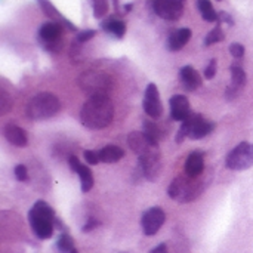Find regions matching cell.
Returning <instances> with one entry per match:
<instances>
[{"mask_svg":"<svg viewBox=\"0 0 253 253\" xmlns=\"http://www.w3.org/2000/svg\"><path fill=\"white\" fill-rule=\"evenodd\" d=\"M114 119V104L107 95L90 96L80 110V123L90 130L108 127Z\"/></svg>","mask_w":253,"mask_h":253,"instance_id":"obj_1","label":"cell"},{"mask_svg":"<svg viewBox=\"0 0 253 253\" xmlns=\"http://www.w3.org/2000/svg\"><path fill=\"white\" fill-rule=\"evenodd\" d=\"M28 221L33 233L40 240H47L53 236L55 230V211L43 200L34 203L31 211L28 212Z\"/></svg>","mask_w":253,"mask_h":253,"instance_id":"obj_2","label":"cell"},{"mask_svg":"<svg viewBox=\"0 0 253 253\" xmlns=\"http://www.w3.org/2000/svg\"><path fill=\"white\" fill-rule=\"evenodd\" d=\"M61 110V101L52 92H40L27 104V117L34 122L46 120L56 116Z\"/></svg>","mask_w":253,"mask_h":253,"instance_id":"obj_3","label":"cell"},{"mask_svg":"<svg viewBox=\"0 0 253 253\" xmlns=\"http://www.w3.org/2000/svg\"><path fill=\"white\" fill-rule=\"evenodd\" d=\"M79 87L90 96H98V95H110V92L114 87V80L113 77L105 73V71H98V70H89L84 71L79 76L77 79Z\"/></svg>","mask_w":253,"mask_h":253,"instance_id":"obj_4","label":"cell"},{"mask_svg":"<svg viewBox=\"0 0 253 253\" xmlns=\"http://www.w3.org/2000/svg\"><path fill=\"white\" fill-rule=\"evenodd\" d=\"M203 193V184L200 178H191L188 175H179L173 178L168 188V194L170 199L179 203H191Z\"/></svg>","mask_w":253,"mask_h":253,"instance_id":"obj_5","label":"cell"},{"mask_svg":"<svg viewBox=\"0 0 253 253\" xmlns=\"http://www.w3.org/2000/svg\"><path fill=\"white\" fill-rule=\"evenodd\" d=\"M215 129V123L206 120L202 114H191L185 122L181 123V127L175 136L176 144H182L185 138L202 139L208 136Z\"/></svg>","mask_w":253,"mask_h":253,"instance_id":"obj_6","label":"cell"},{"mask_svg":"<svg viewBox=\"0 0 253 253\" xmlns=\"http://www.w3.org/2000/svg\"><path fill=\"white\" fill-rule=\"evenodd\" d=\"M62 33L64 25L55 21L44 22L37 33V39L40 44L49 52H58L62 47Z\"/></svg>","mask_w":253,"mask_h":253,"instance_id":"obj_7","label":"cell"},{"mask_svg":"<svg viewBox=\"0 0 253 253\" xmlns=\"http://www.w3.org/2000/svg\"><path fill=\"white\" fill-rule=\"evenodd\" d=\"M225 166L230 170H248L253 166V144L251 142H240L237 147H234L225 160Z\"/></svg>","mask_w":253,"mask_h":253,"instance_id":"obj_8","label":"cell"},{"mask_svg":"<svg viewBox=\"0 0 253 253\" xmlns=\"http://www.w3.org/2000/svg\"><path fill=\"white\" fill-rule=\"evenodd\" d=\"M138 166L144 178H147L148 181H156L162 170V154L159 145L151 147L147 153L139 156Z\"/></svg>","mask_w":253,"mask_h":253,"instance_id":"obj_9","label":"cell"},{"mask_svg":"<svg viewBox=\"0 0 253 253\" xmlns=\"http://www.w3.org/2000/svg\"><path fill=\"white\" fill-rule=\"evenodd\" d=\"M185 0H151L153 10L166 21H178L184 13Z\"/></svg>","mask_w":253,"mask_h":253,"instance_id":"obj_10","label":"cell"},{"mask_svg":"<svg viewBox=\"0 0 253 253\" xmlns=\"http://www.w3.org/2000/svg\"><path fill=\"white\" fill-rule=\"evenodd\" d=\"M142 107H144L145 114L153 120H157L163 116V104L160 99V92L154 83H150L147 86L145 93H144Z\"/></svg>","mask_w":253,"mask_h":253,"instance_id":"obj_11","label":"cell"},{"mask_svg":"<svg viewBox=\"0 0 253 253\" xmlns=\"http://www.w3.org/2000/svg\"><path fill=\"white\" fill-rule=\"evenodd\" d=\"M165 219H166V213L162 208L156 206V208L148 209L141 218V227H142L144 234L148 237L156 236L163 227Z\"/></svg>","mask_w":253,"mask_h":253,"instance_id":"obj_12","label":"cell"},{"mask_svg":"<svg viewBox=\"0 0 253 253\" xmlns=\"http://www.w3.org/2000/svg\"><path fill=\"white\" fill-rule=\"evenodd\" d=\"M230 71H231V83L225 89V98L228 101H234L242 95V92L246 86L248 77H246V71L237 64H233Z\"/></svg>","mask_w":253,"mask_h":253,"instance_id":"obj_13","label":"cell"},{"mask_svg":"<svg viewBox=\"0 0 253 253\" xmlns=\"http://www.w3.org/2000/svg\"><path fill=\"white\" fill-rule=\"evenodd\" d=\"M68 165H70V169L79 175L82 191L83 193H89L92 190V187H93V173H92V170L86 165H83L79 160V157L74 156V154H71L68 157Z\"/></svg>","mask_w":253,"mask_h":253,"instance_id":"obj_14","label":"cell"},{"mask_svg":"<svg viewBox=\"0 0 253 253\" xmlns=\"http://www.w3.org/2000/svg\"><path fill=\"white\" fill-rule=\"evenodd\" d=\"M169 107H170V117L175 122L182 123L193 114L190 101L185 95H173L169 99Z\"/></svg>","mask_w":253,"mask_h":253,"instance_id":"obj_15","label":"cell"},{"mask_svg":"<svg viewBox=\"0 0 253 253\" xmlns=\"http://www.w3.org/2000/svg\"><path fill=\"white\" fill-rule=\"evenodd\" d=\"M3 136L4 139L13 145V147H19V148H24L28 145V135L27 132L19 127L18 125H13V123H7L4 125L3 127Z\"/></svg>","mask_w":253,"mask_h":253,"instance_id":"obj_16","label":"cell"},{"mask_svg":"<svg viewBox=\"0 0 253 253\" xmlns=\"http://www.w3.org/2000/svg\"><path fill=\"white\" fill-rule=\"evenodd\" d=\"M127 144L130 147V150L139 157L142 156L144 153H147L151 147L154 145H159L157 142L151 141L144 132H132L127 135Z\"/></svg>","mask_w":253,"mask_h":253,"instance_id":"obj_17","label":"cell"},{"mask_svg":"<svg viewBox=\"0 0 253 253\" xmlns=\"http://www.w3.org/2000/svg\"><path fill=\"white\" fill-rule=\"evenodd\" d=\"M203 170H205V154L202 151L190 153L184 163L185 175H188L191 178H200Z\"/></svg>","mask_w":253,"mask_h":253,"instance_id":"obj_18","label":"cell"},{"mask_svg":"<svg viewBox=\"0 0 253 253\" xmlns=\"http://www.w3.org/2000/svg\"><path fill=\"white\" fill-rule=\"evenodd\" d=\"M179 79H181L184 87H185L187 90H190V92L197 90V89L203 84V79H202L200 73H199L194 67H191V65H185V67L181 68V71H179Z\"/></svg>","mask_w":253,"mask_h":253,"instance_id":"obj_19","label":"cell"},{"mask_svg":"<svg viewBox=\"0 0 253 253\" xmlns=\"http://www.w3.org/2000/svg\"><path fill=\"white\" fill-rule=\"evenodd\" d=\"M37 1H39V4H40V9L43 10V13H44L46 16H49L52 21H55V22H59V24L65 25V27H67L68 30H71V31H77V27L59 13V12H58V9L52 4V1H50V0H37Z\"/></svg>","mask_w":253,"mask_h":253,"instance_id":"obj_20","label":"cell"},{"mask_svg":"<svg viewBox=\"0 0 253 253\" xmlns=\"http://www.w3.org/2000/svg\"><path fill=\"white\" fill-rule=\"evenodd\" d=\"M191 36H193V33H191V30L187 28V27L179 28V30H175V31L169 36V39H168V49L172 50V52L181 50V49L190 42Z\"/></svg>","mask_w":253,"mask_h":253,"instance_id":"obj_21","label":"cell"},{"mask_svg":"<svg viewBox=\"0 0 253 253\" xmlns=\"http://www.w3.org/2000/svg\"><path fill=\"white\" fill-rule=\"evenodd\" d=\"M101 28L105 33L113 34L116 39H123L126 34V24L122 19H116V18H108L105 21L101 22Z\"/></svg>","mask_w":253,"mask_h":253,"instance_id":"obj_22","label":"cell"},{"mask_svg":"<svg viewBox=\"0 0 253 253\" xmlns=\"http://www.w3.org/2000/svg\"><path fill=\"white\" fill-rule=\"evenodd\" d=\"M125 157V150L119 145H105L99 150V159L102 163H117Z\"/></svg>","mask_w":253,"mask_h":253,"instance_id":"obj_23","label":"cell"},{"mask_svg":"<svg viewBox=\"0 0 253 253\" xmlns=\"http://www.w3.org/2000/svg\"><path fill=\"white\" fill-rule=\"evenodd\" d=\"M197 7L200 10V15L205 21L208 22H218L219 19V12L215 10L213 4L211 0H197Z\"/></svg>","mask_w":253,"mask_h":253,"instance_id":"obj_24","label":"cell"},{"mask_svg":"<svg viewBox=\"0 0 253 253\" xmlns=\"http://www.w3.org/2000/svg\"><path fill=\"white\" fill-rule=\"evenodd\" d=\"M222 40H225V33H224L221 24L216 22V27L208 33V36L205 39V46H212V44H216Z\"/></svg>","mask_w":253,"mask_h":253,"instance_id":"obj_25","label":"cell"},{"mask_svg":"<svg viewBox=\"0 0 253 253\" xmlns=\"http://www.w3.org/2000/svg\"><path fill=\"white\" fill-rule=\"evenodd\" d=\"M56 248H58V251L61 253H71L76 249L73 239L67 233H61L59 234V239L56 242Z\"/></svg>","mask_w":253,"mask_h":253,"instance_id":"obj_26","label":"cell"},{"mask_svg":"<svg viewBox=\"0 0 253 253\" xmlns=\"http://www.w3.org/2000/svg\"><path fill=\"white\" fill-rule=\"evenodd\" d=\"M151 141H154V142H157L159 144V139L162 138V132H160V129L153 123V122H145L144 123V130H142Z\"/></svg>","mask_w":253,"mask_h":253,"instance_id":"obj_27","label":"cell"},{"mask_svg":"<svg viewBox=\"0 0 253 253\" xmlns=\"http://www.w3.org/2000/svg\"><path fill=\"white\" fill-rule=\"evenodd\" d=\"M92 7H93V16L102 18L108 12V0H92Z\"/></svg>","mask_w":253,"mask_h":253,"instance_id":"obj_28","label":"cell"},{"mask_svg":"<svg viewBox=\"0 0 253 253\" xmlns=\"http://www.w3.org/2000/svg\"><path fill=\"white\" fill-rule=\"evenodd\" d=\"M83 157H84L86 163L90 165V166H95V165H98V163L101 162V159H99V151L84 150V151H83Z\"/></svg>","mask_w":253,"mask_h":253,"instance_id":"obj_29","label":"cell"},{"mask_svg":"<svg viewBox=\"0 0 253 253\" xmlns=\"http://www.w3.org/2000/svg\"><path fill=\"white\" fill-rule=\"evenodd\" d=\"M216 71H218V61L213 58V59H211V61H209L208 67L205 68V73H203V76H205V79H208V80H212V79L216 76Z\"/></svg>","mask_w":253,"mask_h":253,"instance_id":"obj_30","label":"cell"},{"mask_svg":"<svg viewBox=\"0 0 253 253\" xmlns=\"http://www.w3.org/2000/svg\"><path fill=\"white\" fill-rule=\"evenodd\" d=\"M13 175L19 182H27L28 181V169L24 165H16L13 169Z\"/></svg>","mask_w":253,"mask_h":253,"instance_id":"obj_31","label":"cell"},{"mask_svg":"<svg viewBox=\"0 0 253 253\" xmlns=\"http://www.w3.org/2000/svg\"><path fill=\"white\" fill-rule=\"evenodd\" d=\"M1 95H0V105H1V110H0V114L1 116H4L10 108H12V99H9V95L1 89V92H0Z\"/></svg>","mask_w":253,"mask_h":253,"instance_id":"obj_32","label":"cell"},{"mask_svg":"<svg viewBox=\"0 0 253 253\" xmlns=\"http://www.w3.org/2000/svg\"><path fill=\"white\" fill-rule=\"evenodd\" d=\"M245 52H246V49H245V46H243L242 43H231V44H230V53H231L236 59L243 58V56H245Z\"/></svg>","mask_w":253,"mask_h":253,"instance_id":"obj_33","label":"cell"},{"mask_svg":"<svg viewBox=\"0 0 253 253\" xmlns=\"http://www.w3.org/2000/svg\"><path fill=\"white\" fill-rule=\"evenodd\" d=\"M96 36V31L95 30H83L77 34V42L79 43H86L89 42L90 39H93Z\"/></svg>","mask_w":253,"mask_h":253,"instance_id":"obj_34","label":"cell"},{"mask_svg":"<svg viewBox=\"0 0 253 253\" xmlns=\"http://www.w3.org/2000/svg\"><path fill=\"white\" fill-rule=\"evenodd\" d=\"M218 22L219 24H228V25H234V19H233V16L228 13V12H219V19H218Z\"/></svg>","mask_w":253,"mask_h":253,"instance_id":"obj_35","label":"cell"},{"mask_svg":"<svg viewBox=\"0 0 253 253\" xmlns=\"http://www.w3.org/2000/svg\"><path fill=\"white\" fill-rule=\"evenodd\" d=\"M98 225H99V222H98L96 219L90 218V219H87V222L84 224V227H83V231H84V233H89V231L95 230V228H96Z\"/></svg>","mask_w":253,"mask_h":253,"instance_id":"obj_36","label":"cell"},{"mask_svg":"<svg viewBox=\"0 0 253 253\" xmlns=\"http://www.w3.org/2000/svg\"><path fill=\"white\" fill-rule=\"evenodd\" d=\"M150 253H169V252H168V246H166L165 243H162V245H159L157 248H154V249H153Z\"/></svg>","mask_w":253,"mask_h":253,"instance_id":"obj_37","label":"cell"},{"mask_svg":"<svg viewBox=\"0 0 253 253\" xmlns=\"http://www.w3.org/2000/svg\"><path fill=\"white\" fill-rule=\"evenodd\" d=\"M132 7H133V4H132V3H127V4L125 6V10L129 12V10H132Z\"/></svg>","mask_w":253,"mask_h":253,"instance_id":"obj_38","label":"cell"},{"mask_svg":"<svg viewBox=\"0 0 253 253\" xmlns=\"http://www.w3.org/2000/svg\"><path fill=\"white\" fill-rule=\"evenodd\" d=\"M71 253H79V252H77V249H74V251H73V252H71Z\"/></svg>","mask_w":253,"mask_h":253,"instance_id":"obj_39","label":"cell"},{"mask_svg":"<svg viewBox=\"0 0 253 253\" xmlns=\"http://www.w3.org/2000/svg\"><path fill=\"white\" fill-rule=\"evenodd\" d=\"M216 1H222V0H216Z\"/></svg>","mask_w":253,"mask_h":253,"instance_id":"obj_40","label":"cell"},{"mask_svg":"<svg viewBox=\"0 0 253 253\" xmlns=\"http://www.w3.org/2000/svg\"><path fill=\"white\" fill-rule=\"evenodd\" d=\"M123 253H127V252H123Z\"/></svg>","mask_w":253,"mask_h":253,"instance_id":"obj_41","label":"cell"}]
</instances>
